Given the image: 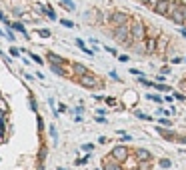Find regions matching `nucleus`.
I'll use <instances>...</instances> for the list:
<instances>
[{
  "instance_id": "28",
  "label": "nucleus",
  "mask_w": 186,
  "mask_h": 170,
  "mask_svg": "<svg viewBox=\"0 0 186 170\" xmlns=\"http://www.w3.org/2000/svg\"><path fill=\"white\" fill-rule=\"evenodd\" d=\"M38 34H40V36H44V38H46V36H50V32H48V30H38Z\"/></svg>"
},
{
  "instance_id": "22",
  "label": "nucleus",
  "mask_w": 186,
  "mask_h": 170,
  "mask_svg": "<svg viewBox=\"0 0 186 170\" xmlns=\"http://www.w3.org/2000/svg\"><path fill=\"white\" fill-rule=\"evenodd\" d=\"M148 100H154V102H162V100H160V96H156V94H148Z\"/></svg>"
},
{
  "instance_id": "15",
  "label": "nucleus",
  "mask_w": 186,
  "mask_h": 170,
  "mask_svg": "<svg viewBox=\"0 0 186 170\" xmlns=\"http://www.w3.org/2000/svg\"><path fill=\"white\" fill-rule=\"evenodd\" d=\"M44 10H46V16H48L50 20H56V14H54V10H52V8H50V6H46Z\"/></svg>"
},
{
  "instance_id": "5",
  "label": "nucleus",
  "mask_w": 186,
  "mask_h": 170,
  "mask_svg": "<svg viewBox=\"0 0 186 170\" xmlns=\"http://www.w3.org/2000/svg\"><path fill=\"white\" fill-rule=\"evenodd\" d=\"M80 84H82V86H86V88H96V86H100V80L88 72V74L80 76Z\"/></svg>"
},
{
  "instance_id": "13",
  "label": "nucleus",
  "mask_w": 186,
  "mask_h": 170,
  "mask_svg": "<svg viewBox=\"0 0 186 170\" xmlns=\"http://www.w3.org/2000/svg\"><path fill=\"white\" fill-rule=\"evenodd\" d=\"M76 46H78V48H80V50H84V52H86V54H88V56H92V50H88V48H86V46H84V42H82V40H80V38H78V40H76Z\"/></svg>"
},
{
  "instance_id": "3",
  "label": "nucleus",
  "mask_w": 186,
  "mask_h": 170,
  "mask_svg": "<svg viewBox=\"0 0 186 170\" xmlns=\"http://www.w3.org/2000/svg\"><path fill=\"white\" fill-rule=\"evenodd\" d=\"M110 154H112V158H114V160H118V162H124V160L128 158L130 152H128V148H126V146L118 144V146H114V148H112Z\"/></svg>"
},
{
  "instance_id": "31",
  "label": "nucleus",
  "mask_w": 186,
  "mask_h": 170,
  "mask_svg": "<svg viewBox=\"0 0 186 170\" xmlns=\"http://www.w3.org/2000/svg\"><path fill=\"white\" fill-rule=\"evenodd\" d=\"M4 134V120H0V136Z\"/></svg>"
},
{
  "instance_id": "7",
  "label": "nucleus",
  "mask_w": 186,
  "mask_h": 170,
  "mask_svg": "<svg viewBox=\"0 0 186 170\" xmlns=\"http://www.w3.org/2000/svg\"><path fill=\"white\" fill-rule=\"evenodd\" d=\"M144 42H146V44H144L146 46V52H154V50L158 48V40H156V38H152V36L150 38H144Z\"/></svg>"
},
{
  "instance_id": "10",
  "label": "nucleus",
  "mask_w": 186,
  "mask_h": 170,
  "mask_svg": "<svg viewBox=\"0 0 186 170\" xmlns=\"http://www.w3.org/2000/svg\"><path fill=\"white\" fill-rule=\"evenodd\" d=\"M72 68H74V72H76V74H80V76L88 74V68L84 66V64H78V62H74V64H72Z\"/></svg>"
},
{
  "instance_id": "16",
  "label": "nucleus",
  "mask_w": 186,
  "mask_h": 170,
  "mask_svg": "<svg viewBox=\"0 0 186 170\" xmlns=\"http://www.w3.org/2000/svg\"><path fill=\"white\" fill-rule=\"evenodd\" d=\"M50 62H54V64H58V62H60V64H62V62H64V60H62V58L60 56H56V54H50Z\"/></svg>"
},
{
  "instance_id": "34",
  "label": "nucleus",
  "mask_w": 186,
  "mask_h": 170,
  "mask_svg": "<svg viewBox=\"0 0 186 170\" xmlns=\"http://www.w3.org/2000/svg\"><path fill=\"white\" fill-rule=\"evenodd\" d=\"M184 18H186V6H184Z\"/></svg>"
},
{
  "instance_id": "32",
  "label": "nucleus",
  "mask_w": 186,
  "mask_h": 170,
  "mask_svg": "<svg viewBox=\"0 0 186 170\" xmlns=\"http://www.w3.org/2000/svg\"><path fill=\"white\" fill-rule=\"evenodd\" d=\"M140 4H144V6H148V0H138Z\"/></svg>"
},
{
  "instance_id": "19",
  "label": "nucleus",
  "mask_w": 186,
  "mask_h": 170,
  "mask_svg": "<svg viewBox=\"0 0 186 170\" xmlns=\"http://www.w3.org/2000/svg\"><path fill=\"white\" fill-rule=\"evenodd\" d=\"M160 166H162V168H170V166H172V162H170L168 158H162V160H160Z\"/></svg>"
},
{
  "instance_id": "30",
  "label": "nucleus",
  "mask_w": 186,
  "mask_h": 170,
  "mask_svg": "<svg viewBox=\"0 0 186 170\" xmlns=\"http://www.w3.org/2000/svg\"><path fill=\"white\" fill-rule=\"evenodd\" d=\"M96 122H100V124H106V118H104V116H98V120H96Z\"/></svg>"
},
{
  "instance_id": "9",
  "label": "nucleus",
  "mask_w": 186,
  "mask_h": 170,
  "mask_svg": "<svg viewBox=\"0 0 186 170\" xmlns=\"http://www.w3.org/2000/svg\"><path fill=\"white\" fill-rule=\"evenodd\" d=\"M136 158H138V160H152V156H150L148 150H144V148H138V150H136Z\"/></svg>"
},
{
  "instance_id": "27",
  "label": "nucleus",
  "mask_w": 186,
  "mask_h": 170,
  "mask_svg": "<svg viewBox=\"0 0 186 170\" xmlns=\"http://www.w3.org/2000/svg\"><path fill=\"white\" fill-rule=\"evenodd\" d=\"M30 58H34V62H38V64H42V58H38L36 54H30Z\"/></svg>"
},
{
  "instance_id": "2",
  "label": "nucleus",
  "mask_w": 186,
  "mask_h": 170,
  "mask_svg": "<svg viewBox=\"0 0 186 170\" xmlns=\"http://www.w3.org/2000/svg\"><path fill=\"white\" fill-rule=\"evenodd\" d=\"M114 38L118 42H128L130 40V22L128 24H122V26H116L114 30Z\"/></svg>"
},
{
  "instance_id": "26",
  "label": "nucleus",
  "mask_w": 186,
  "mask_h": 170,
  "mask_svg": "<svg viewBox=\"0 0 186 170\" xmlns=\"http://www.w3.org/2000/svg\"><path fill=\"white\" fill-rule=\"evenodd\" d=\"M10 54H12V56H18L20 50H18V48H10Z\"/></svg>"
},
{
  "instance_id": "29",
  "label": "nucleus",
  "mask_w": 186,
  "mask_h": 170,
  "mask_svg": "<svg viewBox=\"0 0 186 170\" xmlns=\"http://www.w3.org/2000/svg\"><path fill=\"white\" fill-rule=\"evenodd\" d=\"M122 140H124V142H128V140H132V136H130V134H122Z\"/></svg>"
},
{
  "instance_id": "17",
  "label": "nucleus",
  "mask_w": 186,
  "mask_h": 170,
  "mask_svg": "<svg viewBox=\"0 0 186 170\" xmlns=\"http://www.w3.org/2000/svg\"><path fill=\"white\" fill-rule=\"evenodd\" d=\"M60 2H62V4H64V6H66V8H68V10H74V8H76V6H74V2H72V0H60Z\"/></svg>"
},
{
  "instance_id": "8",
  "label": "nucleus",
  "mask_w": 186,
  "mask_h": 170,
  "mask_svg": "<svg viewBox=\"0 0 186 170\" xmlns=\"http://www.w3.org/2000/svg\"><path fill=\"white\" fill-rule=\"evenodd\" d=\"M104 170H120V162L114 158H108L106 162H104Z\"/></svg>"
},
{
  "instance_id": "12",
  "label": "nucleus",
  "mask_w": 186,
  "mask_h": 170,
  "mask_svg": "<svg viewBox=\"0 0 186 170\" xmlns=\"http://www.w3.org/2000/svg\"><path fill=\"white\" fill-rule=\"evenodd\" d=\"M50 68H52V72H56L58 76H64V70H62V66L54 64V62H50Z\"/></svg>"
},
{
  "instance_id": "23",
  "label": "nucleus",
  "mask_w": 186,
  "mask_h": 170,
  "mask_svg": "<svg viewBox=\"0 0 186 170\" xmlns=\"http://www.w3.org/2000/svg\"><path fill=\"white\" fill-rule=\"evenodd\" d=\"M118 60H120V62H128V60H130V58H128V56H126V54H120V56H118Z\"/></svg>"
},
{
  "instance_id": "36",
  "label": "nucleus",
  "mask_w": 186,
  "mask_h": 170,
  "mask_svg": "<svg viewBox=\"0 0 186 170\" xmlns=\"http://www.w3.org/2000/svg\"><path fill=\"white\" fill-rule=\"evenodd\" d=\"M184 60H186V58H184Z\"/></svg>"
},
{
  "instance_id": "14",
  "label": "nucleus",
  "mask_w": 186,
  "mask_h": 170,
  "mask_svg": "<svg viewBox=\"0 0 186 170\" xmlns=\"http://www.w3.org/2000/svg\"><path fill=\"white\" fill-rule=\"evenodd\" d=\"M10 26H12V28H14V30H18V32H22V34H24V36H28V34H26V30H24V26H22V24H20V22H14V24H10Z\"/></svg>"
},
{
  "instance_id": "33",
  "label": "nucleus",
  "mask_w": 186,
  "mask_h": 170,
  "mask_svg": "<svg viewBox=\"0 0 186 170\" xmlns=\"http://www.w3.org/2000/svg\"><path fill=\"white\" fill-rule=\"evenodd\" d=\"M180 34H182V36H184V38H186V30H180Z\"/></svg>"
},
{
  "instance_id": "1",
  "label": "nucleus",
  "mask_w": 186,
  "mask_h": 170,
  "mask_svg": "<svg viewBox=\"0 0 186 170\" xmlns=\"http://www.w3.org/2000/svg\"><path fill=\"white\" fill-rule=\"evenodd\" d=\"M130 38H132L134 42H142L146 38V26L140 20H134V22L130 24Z\"/></svg>"
},
{
  "instance_id": "11",
  "label": "nucleus",
  "mask_w": 186,
  "mask_h": 170,
  "mask_svg": "<svg viewBox=\"0 0 186 170\" xmlns=\"http://www.w3.org/2000/svg\"><path fill=\"white\" fill-rule=\"evenodd\" d=\"M158 132L162 134V136H164V138H166V140H174V134H172L170 130H164V128H158Z\"/></svg>"
},
{
  "instance_id": "24",
  "label": "nucleus",
  "mask_w": 186,
  "mask_h": 170,
  "mask_svg": "<svg viewBox=\"0 0 186 170\" xmlns=\"http://www.w3.org/2000/svg\"><path fill=\"white\" fill-rule=\"evenodd\" d=\"M130 74H134V76H138V78H142V72H140V70H130Z\"/></svg>"
},
{
  "instance_id": "35",
  "label": "nucleus",
  "mask_w": 186,
  "mask_h": 170,
  "mask_svg": "<svg viewBox=\"0 0 186 170\" xmlns=\"http://www.w3.org/2000/svg\"><path fill=\"white\" fill-rule=\"evenodd\" d=\"M138 170H142V168H138Z\"/></svg>"
},
{
  "instance_id": "4",
  "label": "nucleus",
  "mask_w": 186,
  "mask_h": 170,
  "mask_svg": "<svg viewBox=\"0 0 186 170\" xmlns=\"http://www.w3.org/2000/svg\"><path fill=\"white\" fill-rule=\"evenodd\" d=\"M110 22L114 24V26H122V24L130 22V16L124 14V12H112L110 14Z\"/></svg>"
},
{
  "instance_id": "6",
  "label": "nucleus",
  "mask_w": 186,
  "mask_h": 170,
  "mask_svg": "<svg viewBox=\"0 0 186 170\" xmlns=\"http://www.w3.org/2000/svg\"><path fill=\"white\" fill-rule=\"evenodd\" d=\"M154 12L160 16H168V12H170V0H158V4L154 6Z\"/></svg>"
},
{
  "instance_id": "18",
  "label": "nucleus",
  "mask_w": 186,
  "mask_h": 170,
  "mask_svg": "<svg viewBox=\"0 0 186 170\" xmlns=\"http://www.w3.org/2000/svg\"><path fill=\"white\" fill-rule=\"evenodd\" d=\"M166 42H168V40H166L164 36L158 38V50H164V48H166Z\"/></svg>"
},
{
  "instance_id": "25",
  "label": "nucleus",
  "mask_w": 186,
  "mask_h": 170,
  "mask_svg": "<svg viewBox=\"0 0 186 170\" xmlns=\"http://www.w3.org/2000/svg\"><path fill=\"white\" fill-rule=\"evenodd\" d=\"M156 4H158V0H148V6L152 8V10H154V6H156Z\"/></svg>"
},
{
  "instance_id": "20",
  "label": "nucleus",
  "mask_w": 186,
  "mask_h": 170,
  "mask_svg": "<svg viewBox=\"0 0 186 170\" xmlns=\"http://www.w3.org/2000/svg\"><path fill=\"white\" fill-rule=\"evenodd\" d=\"M158 122H160V124H162V126H172V122H170V120H168V118H166V116H162V118H160V120H158Z\"/></svg>"
},
{
  "instance_id": "21",
  "label": "nucleus",
  "mask_w": 186,
  "mask_h": 170,
  "mask_svg": "<svg viewBox=\"0 0 186 170\" xmlns=\"http://www.w3.org/2000/svg\"><path fill=\"white\" fill-rule=\"evenodd\" d=\"M60 24H62V26H66V28H74V24L70 22V20H60Z\"/></svg>"
}]
</instances>
